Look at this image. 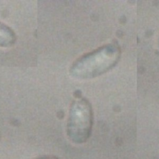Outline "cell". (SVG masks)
Listing matches in <instances>:
<instances>
[{
  "instance_id": "6da1fadb",
  "label": "cell",
  "mask_w": 159,
  "mask_h": 159,
  "mask_svg": "<svg viewBox=\"0 0 159 159\" xmlns=\"http://www.w3.org/2000/svg\"><path fill=\"white\" fill-rule=\"evenodd\" d=\"M120 53L117 45H104L77 58L70 68V75L80 80L96 78L111 70L119 61Z\"/></svg>"
},
{
  "instance_id": "277c9868",
  "label": "cell",
  "mask_w": 159,
  "mask_h": 159,
  "mask_svg": "<svg viewBox=\"0 0 159 159\" xmlns=\"http://www.w3.org/2000/svg\"><path fill=\"white\" fill-rule=\"evenodd\" d=\"M35 159H59L58 158L55 157V156H52V155H47V156H43L41 157L36 158Z\"/></svg>"
},
{
  "instance_id": "5b68a950",
  "label": "cell",
  "mask_w": 159,
  "mask_h": 159,
  "mask_svg": "<svg viewBox=\"0 0 159 159\" xmlns=\"http://www.w3.org/2000/svg\"><path fill=\"white\" fill-rule=\"evenodd\" d=\"M158 47H159V37H158Z\"/></svg>"
},
{
  "instance_id": "7a4b0ae2",
  "label": "cell",
  "mask_w": 159,
  "mask_h": 159,
  "mask_svg": "<svg viewBox=\"0 0 159 159\" xmlns=\"http://www.w3.org/2000/svg\"><path fill=\"white\" fill-rule=\"evenodd\" d=\"M93 124L92 107L84 98L74 100L70 105L66 121V132L75 144H83L89 139Z\"/></svg>"
},
{
  "instance_id": "3957f363",
  "label": "cell",
  "mask_w": 159,
  "mask_h": 159,
  "mask_svg": "<svg viewBox=\"0 0 159 159\" xmlns=\"http://www.w3.org/2000/svg\"><path fill=\"white\" fill-rule=\"evenodd\" d=\"M16 41L14 31L6 24L0 22V47H10Z\"/></svg>"
}]
</instances>
